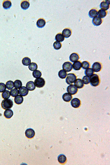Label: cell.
<instances>
[{"label":"cell","mask_w":110,"mask_h":165,"mask_svg":"<svg viewBox=\"0 0 110 165\" xmlns=\"http://www.w3.org/2000/svg\"><path fill=\"white\" fill-rule=\"evenodd\" d=\"M90 85L94 87H96L100 83V79L98 75L93 74L90 78Z\"/></svg>","instance_id":"obj_1"},{"label":"cell","mask_w":110,"mask_h":165,"mask_svg":"<svg viewBox=\"0 0 110 165\" xmlns=\"http://www.w3.org/2000/svg\"><path fill=\"white\" fill-rule=\"evenodd\" d=\"M13 105V103L12 100L10 99L3 100L1 103V107L5 110L11 108Z\"/></svg>","instance_id":"obj_2"},{"label":"cell","mask_w":110,"mask_h":165,"mask_svg":"<svg viewBox=\"0 0 110 165\" xmlns=\"http://www.w3.org/2000/svg\"><path fill=\"white\" fill-rule=\"evenodd\" d=\"M76 79L77 77L74 73H68L66 78V82L68 85H71L74 82Z\"/></svg>","instance_id":"obj_3"},{"label":"cell","mask_w":110,"mask_h":165,"mask_svg":"<svg viewBox=\"0 0 110 165\" xmlns=\"http://www.w3.org/2000/svg\"><path fill=\"white\" fill-rule=\"evenodd\" d=\"M78 88L74 85H70L67 88V91L69 94L74 95L76 94L78 91Z\"/></svg>","instance_id":"obj_4"},{"label":"cell","mask_w":110,"mask_h":165,"mask_svg":"<svg viewBox=\"0 0 110 165\" xmlns=\"http://www.w3.org/2000/svg\"><path fill=\"white\" fill-rule=\"evenodd\" d=\"M35 86L39 88H42L44 87L45 84V81L44 78L40 77L36 79L35 80Z\"/></svg>","instance_id":"obj_5"},{"label":"cell","mask_w":110,"mask_h":165,"mask_svg":"<svg viewBox=\"0 0 110 165\" xmlns=\"http://www.w3.org/2000/svg\"><path fill=\"white\" fill-rule=\"evenodd\" d=\"M62 68L66 72H70L73 69V65L69 62H65L62 65Z\"/></svg>","instance_id":"obj_6"},{"label":"cell","mask_w":110,"mask_h":165,"mask_svg":"<svg viewBox=\"0 0 110 165\" xmlns=\"http://www.w3.org/2000/svg\"><path fill=\"white\" fill-rule=\"evenodd\" d=\"M110 0H105L102 2L100 5V8L101 9L107 10L110 8Z\"/></svg>","instance_id":"obj_7"},{"label":"cell","mask_w":110,"mask_h":165,"mask_svg":"<svg viewBox=\"0 0 110 165\" xmlns=\"http://www.w3.org/2000/svg\"><path fill=\"white\" fill-rule=\"evenodd\" d=\"M71 105L74 108H78L81 105V101L79 98H73L71 102Z\"/></svg>","instance_id":"obj_8"},{"label":"cell","mask_w":110,"mask_h":165,"mask_svg":"<svg viewBox=\"0 0 110 165\" xmlns=\"http://www.w3.org/2000/svg\"><path fill=\"white\" fill-rule=\"evenodd\" d=\"M92 69L95 72H98L101 69L102 66L101 64L99 62L94 63L92 66Z\"/></svg>","instance_id":"obj_9"},{"label":"cell","mask_w":110,"mask_h":165,"mask_svg":"<svg viewBox=\"0 0 110 165\" xmlns=\"http://www.w3.org/2000/svg\"><path fill=\"white\" fill-rule=\"evenodd\" d=\"M26 137L29 139H31L34 137L35 135V132L33 129H27L25 132Z\"/></svg>","instance_id":"obj_10"},{"label":"cell","mask_w":110,"mask_h":165,"mask_svg":"<svg viewBox=\"0 0 110 165\" xmlns=\"http://www.w3.org/2000/svg\"><path fill=\"white\" fill-rule=\"evenodd\" d=\"M93 24L95 26H100L102 22V20L101 18L98 16L94 18L92 21Z\"/></svg>","instance_id":"obj_11"},{"label":"cell","mask_w":110,"mask_h":165,"mask_svg":"<svg viewBox=\"0 0 110 165\" xmlns=\"http://www.w3.org/2000/svg\"><path fill=\"white\" fill-rule=\"evenodd\" d=\"M79 57L78 54L74 53H72L70 55L69 57V60L71 62H74L77 61L79 59Z\"/></svg>","instance_id":"obj_12"},{"label":"cell","mask_w":110,"mask_h":165,"mask_svg":"<svg viewBox=\"0 0 110 165\" xmlns=\"http://www.w3.org/2000/svg\"><path fill=\"white\" fill-rule=\"evenodd\" d=\"M19 93L21 96H25L28 94V90L25 87H21L19 89Z\"/></svg>","instance_id":"obj_13"},{"label":"cell","mask_w":110,"mask_h":165,"mask_svg":"<svg viewBox=\"0 0 110 165\" xmlns=\"http://www.w3.org/2000/svg\"><path fill=\"white\" fill-rule=\"evenodd\" d=\"M62 34L65 38H67L69 37L71 35L72 31L69 28H65L62 32Z\"/></svg>","instance_id":"obj_14"},{"label":"cell","mask_w":110,"mask_h":165,"mask_svg":"<svg viewBox=\"0 0 110 165\" xmlns=\"http://www.w3.org/2000/svg\"><path fill=\"white\" fill-rule=\"evenodd\" d=\"M26 87L28 90L30 91H33L36 88L35 83L32 81H30L27 82Z\"/></svg>","instance_id":"obj_15"},{"label":"cell","mask_w":110,"mask_h":165,"mask_svg":"<svg viewBox=\"0 0 110 165\" xmlns=\"http://www.w3.org/2000/svg\"><path fill=\"white\" fill-rule=\"evenodd\" d=\"M74 84L76 87L79 89L82 88L84 86L83 82L80 79L78 78L74 82Z\"/></svg>","instance_id":"obj_16"},{"label":"cell","mask_w":110,"mask_h":165,"mask_svg":"<svg viewBox=\"0 0 110 165\" xmlns=\"http://www.w3.org/2000/svg\"><path fill=\"white\" fill-rule=\"evenodd\" d=\"M46 21L43 19H39L37 20V26L39 28H42L45 26Z\"/></svg>","instance_id":"obj_17"},{"label":"cell","mask_w":110,"mask_h":165,"mask_svg":"<svg viewBox=\"0 0 110 165\" xmlns=\"http://www.w3.org/2000/svg\"><path fill=\"white\" fill-rule=\"evenodd\" d=\"M4 114L5 118L7 119H10L13 115V111L10 109H7L5 111Z\"/></svg>","instance_id":"obj_18"},{"label":"cell","mask_w":110,"mask_h":165,"mask_svg":"<svg viewBox=\"0 0 110 165\" xmlns=\"http://www.w3.org/2000/svg\"><path fill=\"white\" fill-rule=\"evenodd\" d=\"M62 98L64 101L68 102L71 101L72 98L71 95L68 93H65L63 95Z\"/></svg>","instance_id":"obj_19"},{"label":"cell","mask_w":110,"mask_h":165,"mask_svg":"<svg viewBox=\"0 0 110 165\" xmlns=\"http://www.w3.org/2000/svg\"><path fill=\"white\" fill-rule=\"evenodd\" d=\"M73 69L75 71H79L82 67V63L79 61L73 63Z\"/></svg>","instance_id":"obj_20"},{"label":"cell","mask_w":110,"mask_h":165,"mask_svg":"<svg viewBox=\"0 0 110 165\" xmlns=\"http://www.w3.org/2000/svg\"><path fill=\"white\" fill-rule=\"evenodd\" d=\"M98 15V11L97 10L94 9H92L89 10L88 13V15L91 18H93L97 16Z\"/></svg>","instance_id":"obj_21"},{"label":"cell","mask_w":110,"mask_h":165,"mask_svg":"<svg viewBox=\"0 0 110 165\" xmlns=\"http://www.w3.org/2000/svg\"><path fill=\"white\" fill-rule=\"evenodd\" d=\"M30 6V3L27 1H22L21 3V7L22 9L26 10L29 8Z\"/></svg>","instance_id":"obj_22"},{"label":"cell","mask_w":110,"mask_h":165,"mask_svg":"<svg viewBox=\"0 0 110 165\" xmlns=\"http://www.w3.org/2000/svg\"><path fill=\"white\" fill-rule=\"evenodd\" d=\"M14 100L15 103L16 104L20 105L23 103V98L22 96L21 95H18L14 98Z\"/></svg>","instance_id":"obj_23"},{"label":"cell","mask_w":110,"mask_h":165,"mask_svg":"<svg viewBox=\"0 0 110 165\" xmlns=\"http://www.w3.org/2000/svg\"><path fill=\"white\" fill-rule=\"evenodd\" d=\"M3 8L7 10L10 9L12 6L11 2L10 0H5L3 2Z\"/></svg>","instance_id":"obj_24"},{"label":"cell","mask_w":110,"mask_h":165,"mask_svg":"<svg viewBox=\"0 0 110 165\" xmlns=\"http://www.w3.org/2000/svg\"><path fill=\"white\" fill-rule=\"evenodd\" d=\"M65 39L64 37L62 34L59 33L56 35L55 40L59 42H62Z\"/></svg>","instance_id":"obj_25"},{"label":"cell","mask_w":110,"mask_h":165,"mask_svg":"<svg viewBox=\"0 0 110 165\" xmlns=\"http://www.w3.org/2000/svg\"><path fill=\"white\" fill-rule=\"evenodd\" d=\"M107 14V12L103 10L100 9L99 10L98 12V17L101 18H103L105 17Z\"/></svg>","instance_id":"obj_26"},{"label":"cell","mask_w":110,"mask_h":165,"mask_svg":"<svg viewBox=\"0 0 110 165\" xmlns=\"http://www.w3.org/2000/svg\"><path fill=\"white\" fill-rule=\"evenodd\" d=\"M58 76L59 78L61 79H64L67 76L66 72L64 70H61L59 72Z\"/></svg>","instance_id":"obj_27"},{"label":"cell","mask_w":110,"mask_h":165,"mask_svg":"<svg viewBox=\"0 0 110 165\" xmlns=\"http://www.w3.org/2000/svg\"><path fill=\"white\" fill-rule=\"evenodd\" d=\"M37 64L35 62L31 63L29 65L28 68L30 71H34L36 70L37 69Z\"/></svg>","instance_id":"obj_28"},{"label":"cell","mask_w":110,"mask_h":165,"mask_svg":"<svg viewBox=\"0 0 110 165\" xmlns=\"http://www.w3.org/2000/svg\"><path fill=\"white\" fill-rule=\"evenodd\" d=\"M22 62L23 65L27 66L31 63V60L28 57H25L23 59Z\"/></svg>","instance_id":"obj_29"},{"label":"cell","mask_w":110,"mask_h":165,"mask_svg":"<svg viewBox=\"0 0 110 165\" xmlns=\"http://www.w3.org/2000/svg\"><path fill=\"white\" fill-rule=\"evenodd\" d=\"M66 158L64 155H59L58 157V162L61 164H64L66 162Z\"/></svg>","instance_id":"obj_30"},{"label":"cell","mask_w":110,"mask_h":165,"mask_svg":"<svg viewBox=\"0 0 110 165\" xmlns=\"http://www.w3.org/2000/svg\"><path fill=\"white\" fill-rule=\"evenodd\" d=\"M94 72L92 69L91 68H88L84 71V74L86 76L91 77L93 74Z\"/></svg>","instance_id":"obj_31"},{"label":"cell","mask_w":110,"mask_h":165,"mask_svg":"<svg viewBox=\"0 0 110 165\" xmlns=\"http://www.w3.org/2000/svg\"><path fill=\"white\" fill-rule=\"evenodd\" d=\"M22 84L21 80H16L14 82V87L16 88L19 89L22 87Z\"/></svg>","instance_id":"obj_32"},{"label":"cell","mask_w":110,"mask_h":165,"mask_svg":"<svg viewBox=\"0 0 110 165\" xmlns=\"http://www.w3.org/2000/svg\"><path fill=\"white\" fill-rule=\"evenodd\" d=\"M6 86L7 89L10 90L14 88V82L12 81H9L6 82Z\"/></svg>","instance_id":"obj_33"},{"label":"cell","mask_w":110,"mask_h":165,"mask_svg":"<svg viewBox=\"0 0 110 165\" xmlns=\"http://www.w3.org/2000/svg\"><path fill=\"white\" fill-rule=\"evenodd\" d=\"M32 74L34 78H37L40 77L42 76V73L38 70H37L33 72Z\"/></svg>","instance_id":"obj_34"},{"label":"cell","mask_w":110,"mask_h":165,"mask_svg":"<svg viewBox=\"0 0 110 165\" xmlns=\"http://www.w3.org/2000/svg\"><path fill=\"white\" fill-rule=\"evenodd\" d=\"M2 96L4 99H8L10 96V91L8 90L5 91L2 93Z\"/></svg>","instance_id":"obj_35"},{"label":"cell","mask_w":110,"mask_h":165,"mask_svg":"<svg viewBox=\"0 0 110 165\" xmlns=\"http://www.w3.org/2000/svg\"><path fill=\"white\" fill-rule=\"evenodd\" d=\"M53 46L54 48L56 50L60 49L62 47V44L60 42L55 41L54 43Z\"/></svg>","instance_id":"obj_36"},{"label":"cell","mask_w":110,"mask_h":165,"mask_svg":"<svg viewBox=\"0 0 110 165\" xmlns=\"http://www.w3.org/2000/svg\"><path fill=\"white\" fill-rule=\"evenodd\" d=\"M10 94L13 97H14L18 95L19 94L18 90L17 89H12L10 91Z\"/></svg>","instance_id":"obj_37"},{"label":"cell","mask_w":110,"mask_h":165,"mask_svg":"<svg viewBox=\"0 0 110 165\" xmlns=\"http://www.w3.org/2000/svg\"><path fill=\"white\" fill-rule=\"evenodd\" d=\"M90 66V64L89 63L86 61H84L82 62V67L84 69H86L89 68Z\"/></svg>","instance_id":"obj_38"},{"label":"cell","mask_w":110,"mask_h":165,"mask_svg":"<svg viewBox=\"0 0 110 165\" xmlns=\"http://www.w3.org/2000/svg\"><path fill=\"white\" fill-rule=\"evenodd\" d=\"M82 81L84 84L87 85L90 82V77L87 76H84L82 78Z\"/></svg>","instance_id":"obj_39"},{"label":"cell","mask_w":110,"mask_h":165,"mask_svg":"<svg viewBox=\"0 0 110 165\" xmlns=\"http://www.w3.org/2000/svg\"><path fill=\"white\" fill-rule=\"evenodd\" d=\"M6 85L4 83H0V93H2L6 91Z\"/></svg>","instance_id":"obj_40"}]
</instances>
